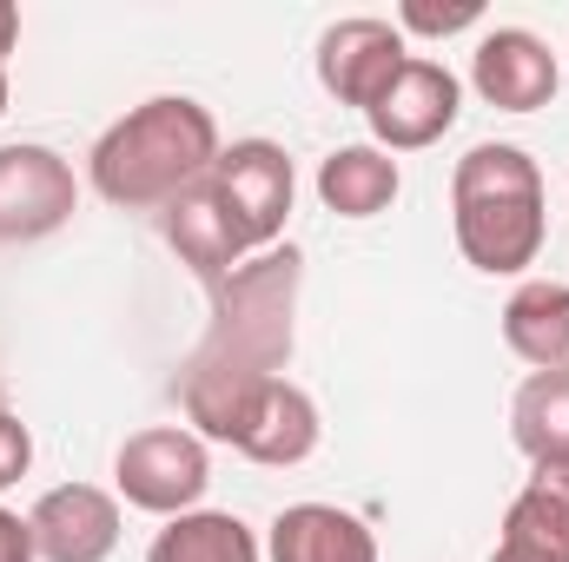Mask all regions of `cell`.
<instances>
[{"mask_svg":"<svg viewBox=\"0 0 569 562\" xmlns=\"http://www.w3.org/2000/svg\"><path fill=\"white\" fill-rule=\"evenodd\" d=\"M450 232L477 272H490V279L530 272L543 252V232H550L537 159L503 140L470 145L450 172Z\"/></svg>","mask_w":569,"mask_h":562,"instance_id":"cell-2","label":"cell"},{"mask_svg":"<svg viewBox=\"0 0 569 562\" xmlns=\"http://www.w3.org/2000/svg\"><path fill=\"white\" fill-rule=\"evenodd\" d=\"M27 470H33V430L13 411H0V490H13Z\"/></svg>","mask_w":569,"mask_h":562,"instance_id":"cell-20","label":"cell"},{"mask_svg":"<svg viewBox=\"0 0 569 562\" xmlns=\"http://www.w3.org/2000/svg\"><path fill=\"white\" fill-rule=\"evenodd\" d=\"M272 562H378V536L365 516L338 510V503H291L272 516L266 536Z\"/></svg>","mask_w":569,"mask_h":562,"instance_id":"cell-12","label":"cell"},{"mask_svg":"<svg viewBox=\"0 0 569 562\" xmlns=\"http://www.w3.org/2000/svg\"><path fill=\"white\" fill-rule=\"evenodd\" d=\"M219 159V120L212 107L186 100V93H159L140 100L127 120H113L93 152H87V179L107 205L146 212V205H172L179 192H192Z\"/></svg>","mask_w":569,"mask_h":562,"instance_id":"cell-1","label":"cell"},{"mask_svg":"<svg viewBox=\"0 0 569 562\" xmlns=\"http://www.w3.org/2000/svg\"><path fill=\"white\" fill-rule=\"evenodd\" d=\"M463 113V87L443 60H405V73L385 87V100L365 113L371 120V145L378 152H425L437 145Z\"/></svg>","mask_w":569,"mask_h":562,"instance_id":"cell-8","label":"cell"},{"mask_svg":"<svg viewBox=\"0 0 569 562\" xmlns=\"http://www.w3.org/2000/svg\"><path fill=\"white\" fill-rule=\"evenodd\" d=\"M490 562H569V456L530 463V483L503 510V536Z\"/></svg>","mask_w":569,"mask_h":562,"instance_id":"cell-11","label":"cell"},{"mask_svg":"<svg viewBox=\"0 0 569 562\" xmlns=\"http://www.w3.org/2000/svg\"><path fill=\"white\" fill-rule=\"evenodd\" d=\"M477 20H483V7H477V0H450V7L405 0V7H398V33H430V40H443V33H463V27H477Z\"/></svg>","mask_w":569,"mask_h":562,"instance_id":"cell-19","label":"cell"},{"mask_svg":"<svg viewBox=\"0 0 569 562\" xmlns=\"http://www.w3.org/2000/svg\"><path fill=\"white\" fill-rule=\"evenodd\" d=\"M305 259L291 245L252 252L212 284V324L192 351V371H239V378H279L291 358V311H298Z\"/></svg>","mask_w":569,"mask_h":562,"instance_id":"cell-3","label":"cell"},{"mask_svg":"<svg viewBox=\"0 0 569 562\" xmlns=\"http://www.w3.org/2000/svg\"><path fill=\"white\" fill-rule=\"evenodd\" d=\"M113 483H120V503H133L146 516H186L199 510L206 483H212V456H206V436L186 430V423H152L133 430L113 456Z\"/></svg>","mask_w":569,"mask_h":562,"instance_id":"cell-4","label":"cell"},{"mask_svg":"<svg viewBox=\"0 0 569 562\" xmlns=\"http://www.w3.org/2000/svg\"><path fill=\"white\" fill-rule=\"evenodd\" d=\"M405 60H411V47H405L398 20L358 13V20L325 27V40H318V87H325L338 107L371 113V107L385 100V87L405 73Z\"/></svg>","mask_w":569,"mask_h":562,"instance_id":"cell-7","label":"cell"},{"mask_svg":"<svg viewBox=\"0 0 569 562\" xmlns=\"http://www.w3.org/2000/svg\"><path fill=\"white\" fill-rule=\"evenodd\" d=\"M470 87L497 113H537L557 100L563 67H557L550 40H537L530 27H490L470 53Z\"/></svg>","mask_w":569,"mask_h":562,"instance_id":"cell-9","label":"cell"},{"mask_svg":"<svg viewBox=\"0 0 569 562\" xmlns=\"http://www.w3.org/2000/svg\"><path fill=\"white\" fill-rule=\"evenodd\" d=\"M166 245L179 252V265H192L206 284H219L232 265H246V259H252V252L239 245V232H232V219H226V205L212 199V185H206V179L166 205Z\"/></svg>","mask_w":569,"mask_h":562,"instance_id":"cell-13","label":"cell"},{"mask_svg":"<svg viewBox=\"0 0 569 562\" xmlns=\"http://www.w3.org/2000/svg\"><path fill=\"white\" fill-rule=\"evenodd\" d=\"M0 113H7V67H0Z\"/></svg>","mask_w":569,"mask_h":562,"instance_id":"cell-23","label":"cell"},{"mask_svg":"<svg viewBox=\"0 0 569 562\" xmlns=\"http://www.w3.org/2000/svg\"><path fill=\"white\" fill-rule=\"evenodd\" d=\"M27 530L40 562H107L120 550V496L100 483H53L27 510Z\"/></svg>","mask_w":569,"mask_h":562,"instance_id":"cell-10","label":"cell"},{"mask_svg":"<svg viewBox=\"0 0 569 562\" xmlns=\"http://www.w3.org/2000/svg\"><path fill=\"white\" fill-rule=\"evenodd\" d=\"M311 450H318V404L291 378H272L252 423H246V436H239V456H252L266 470H298Z\"/></svg>","mask_w":569,"mask_h":562,"instance_id":"cell-14","label":"cell"},{"mask_svg":"<svg viewBox=\"0 0 569 562\" xmlns=\"http://www.w3.org/2000/svg\"><path fill=\"white\" fill-rule=\"evenodd\" d=\"M20 47V7H7L0 0V67H7V53Z\"/></svg>","mask_w":569,"mask_h":562,"instance_id":"cell-22","label":"cell"},{"mask_svg":"<svg viewBox=\"0 0 569 562\" xmlns=\"http://www.w3.org/2000/svg\"><path fill=\"white\" fill-rule=\"evenodd\" d=\"M212 199L226 205L232 232L246 252H272L284 239V219H291V192H298V172H291V152L279 140H232L219 145L212 172H206Z\"/></svg>","mask_w":569,"mask_h":562,"instance_id":"cell-5","label":"cell"},{"mask_svg":"<svg viewBox=\"0 0 569 562\" xmlns=\"http://www.w3.org/2000/svg\"><path fill=\"white\" fill-rule=\"evenodd\" d=\"M398 185H405L398 179V159L378 152V145H338L318 165V199L338 219H378V212H391Z\"/></svg>","mask_w":569,"mask_h":562,"instance_id":"cell-16","label":"cell"},{"mask_svg":"<svg viewBox=\"0 0 569 562\" xmlns=\"http://www.w3.org/2000/svg\"><path fill=\"white\" fill-rule=\"evenodd\" d=\"M146 562H266V550L232 510H186L152 536Z\"/></svg>","mask_w":569,"mask_h":562,"instance_id":"cell-17","label":"cell"},{"mask_svg":"<svg viewBox=\"0 0 569 562\" xmlns=\"http://www.w3.org/2000/svg\"><path fill=\"white\" fill-rule=\"evenodd\" d=\"M510 436L530 463H563L569 456V364L523 378V391L510 404Z\"/></svg>","mask_w":569,"mask_h":562,"instance_id":"cell-18","label":"cell"},{"mask_svg":"<svg viewBox=\"0 0 569 562\" xmlns=\"http://www.w3.org/2000/svg\"><path fill=\"white\" fill-rule=\"evenodd\" d=\"M73 205H80V179L53 145H0V245L60 232L73 219Z\"/></svg>","mask_w":569,"mask_h":562,"instance_id":"cell-6","label":"cell"},{"mask_svg":"<svg viewBox=\"0 0 569 562\" xmlns=\"http://www.w3.org/2000/svg\"><path fill=\"white\" fill-rule=\"evenodd\" d=\"M0 562H40L33 556V530H27V516H13V510H0Z\"/></svg>","mask_w":569,"mask_h":562,"instance_id":"cell-21","label":"cell"},{"mask_svg":"<svg viewBox=\"0 0 569 562\" xmlns=\"http://www.w3.org/2000/svg\"><path fill=\"white\" fill-rule=\"evenodd\" d=\"M503 344L530 371L569 364V284L557 279H523L503 304Z\"/></svg>","mask_w":569,"mask_h":562,"instance_id":"cell-15","label":"cell"}]
</instances>
